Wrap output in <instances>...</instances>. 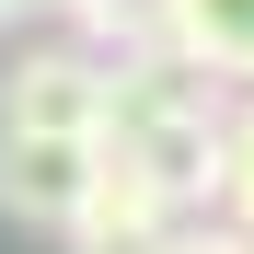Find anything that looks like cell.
<instances>
[{
    "mask_svg": "<svg viewBox=\"0 0 254 254\" xmlns=\"http://www.w3.org/2000/svg\"><path fill=\"white\" fill-rule=\"evenodd\" d=\"M0 127H104V47H23L0 69Z\"/></svg>",
    "mask_w": 254,
    "mask_h": 254,
    "instance_id": "3",
    "label": "cell"
},
{
    "mask_svg": "<svg viewBox=\"0 0 254 254\" xmlns=\"http://www.w3.org/2000/svg\"><path fill=\"white\" fill-rule=\"evenodd\" d=\"M12 23H23V0H0V35H12Z\"/></svg>",
    "mask_w": 254,
    "mask_h": 254,
    "instance_id": "8",
    "label": "cell"
},
{
    "mask_svg": "<svg viewBox=\"0 0 254 254\" xmlns=\"http://www.w3.org/2000/svg\"><path fill=\"white\" fill-rule=\"evenodd\" d=\"M150 254H254V220H243V208H185Z\"/></svg>",
    "mask_w": 254,
    "mask_h": 254,
    "instance_id": "6",
    "label": "cell"
},
{
    "mask_svg": "<svg viewBox=\"0 0 254 254\" xmlns=\"http://www.w3.org/2000/svg\"><path fill=\"white\" fill-rule=\"evenodd\" d=\"M174 220H185V208L162 196L127 150H104V174H93V196L69 208V231H58V243H69V254H150Z\"/></svg>",
    "mask_w": 254,
    "mask_h": 254,
    "instance_id": "4",
    "label": "cell"
},
{
    "mask_svg": "<svg viewBox=\"0 0 254 254\" xmlns=\"http://www.w3.org/2000/svg\"><path fill=\"white\" fill-rule=\"evenodd\" d=\"M150 47L208 81H254V0H150Z\"/></svg>",
    "mask_w": 254,
    "mask_h": 254,
    "instance_id": "5",
    "label": "cell"
},
{
    "mask_svg": "<svg viewBox=\"0 0 254 254\" xmlns=\"http://www.w3.org/2000/svg\"><path fill=\"white\" fill-rule=\"evenodd\" d=\"M220 208H243V220H254V104L231 116V162H220Z\"/></svg>",
    "mask_w": 254,
    "mask_h": 254,
    "instance_id": "7",
    "label": "cell"
},
{
    "mask_svg": "<svg viewBox=\"0 0 254 254\" xmlns=\"http://www.w3.org/2000/svg\"><path fill=\"white\" fill-rule=\"evenodd\" d=\"M208 69L174 47H116L104 58V150H127L174 208H220V162H231V116L196 93Z\"/></svg>",
    "mask_w": 254,
    "mask_h": 254,
    "instance_id": "1",
    "label": "cell"
},
{
    "mask_svg": "<svg viewBox=\"0 0 254 254\" xmlns=\"http://www.w3.org/2000/svg\"><path fill=\"white\" fill-rule=\"evenodd\" d=\"M93 174H104V127H0V220L69 231Z\"/></svg>",
    "mask_w": 254,
    "mask_h": 254,
    "instance_id": "2",
    "label": "cell"
}]
</instances>
